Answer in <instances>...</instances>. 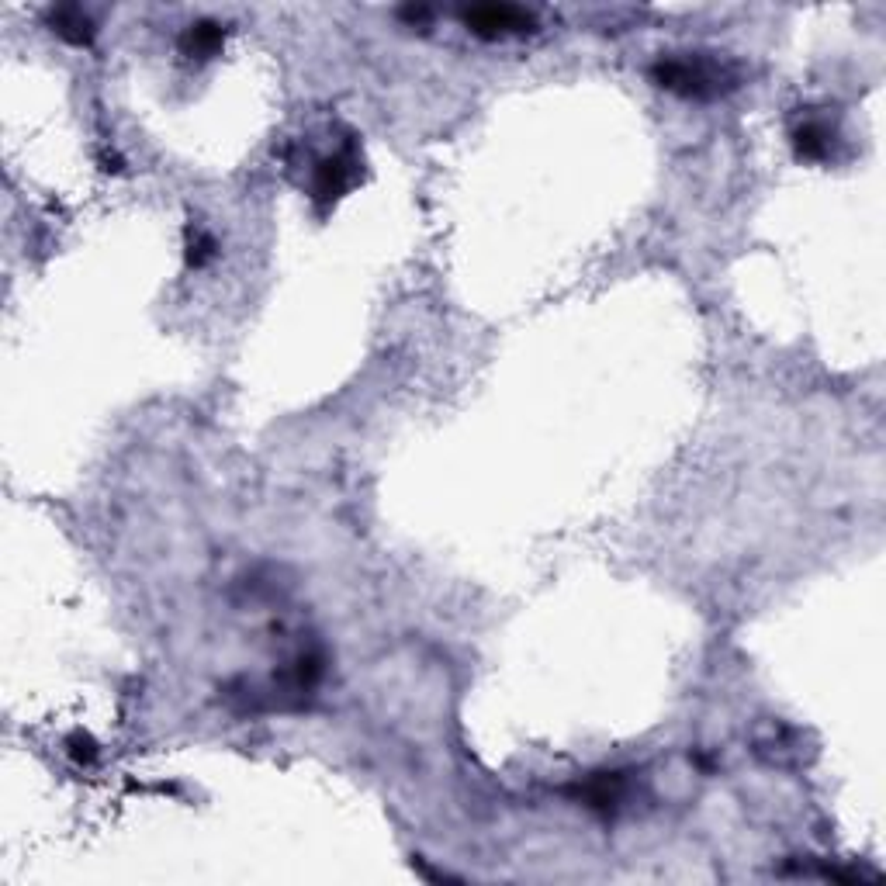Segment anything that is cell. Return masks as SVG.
Segmentation results:
<instances>
[{"label":"cell","instance_id":"1","mask_svg":"<svg viewBox=\"0 0 886 886\" xmlns=\"http://www.w3.org/2000/svg\"><path fill=\"white\" fill-rule=\"evenodd\" d=\"M651 77L658 87L672 90L682 97H720L731 87H738V77L727 63L703 52H686V56H662L651 66Z\"/></svg>","mask_w":886,"mask_h":886},{"label":"cell","instance_id":"2","mask_svg":"<svg viewBox=\"0 0 886 886\" xmlns=\"http://www.w3.org/2000/svg\"><path fill=\"white\" fill-rule=\"evenodd\" d=\"M464 25L471 28L475 35H482V39H506V35H523V32H533V14L523 11V7H471V11L461 14Z\"/></svg>","mask_w":886,"mask_h":886},{"label":"cell","instance_id":"3","mask_svg":"<svg viewBox=\"0 0 886 886\" xmlns=\"http://www.w3.org/2000/svg\"><path fill=\"white\" fill-rule=\"evenodd\" d=\"M350 184H354V160L347 153L326 156L315 170V194L319 198H340Z\"/></svg>","mask_w":886,"mask_h":886},{"label":"cell","instance_id":"4","mask_svg":"<svg viewBox=\"0 0 886 886\" xmlns=\"http://www.w3.org/2000/svg\"><path fill=\"white\" fill-rule=\"evenodd\" d=\"M793 142H797V153L800 156H807V160H824V156L831 153V142H835V135H831V129L824 122L810 118V122L797 125V132H793Z\"/></svg>","mask_w":886,"mask_h":886},{"label":"cell","instance_id":"5","mask_svg":"<svg viewBox=\"0 0 886 886\" xmlns=\"http://www.w3.org/2000/svg\"><path fill=\"white\" fill-rule=\"evenodd\" d=\"M52 28L73 45H84V42H90V35H94L90 18L80 11V7H59V11H52Z\"/></svg>","mask_w":886,"mask_h":886},{"label":"cell","instance_id":"6","mask_svg":"<svg viewBox=\"0 0 886 886\" xmlns=\"http://www.w3.org/2000/svg\"><path fill=\"white\" fill-rule=\"evenodd\" d=\"M222 45V28L212 25V21H201V25H191L184 35V52L187 56H215Z\"/></svg>","mask_w":886,"mask_h":886},{"label":"cell","instance_id":"7","mask_svg":"<svg viewBox=\"0 0 886 886\" xmlns=\"http://www.w3.org/2000/svg\"><path fill=\"white\" fill-rule=\"evenodd\" d=\"M212 257H215V239L208 236V232H198V236L187 243V260H191V267H201Z\"/></svg>","mask_w":886,"mask_h":886}]
</instances>
